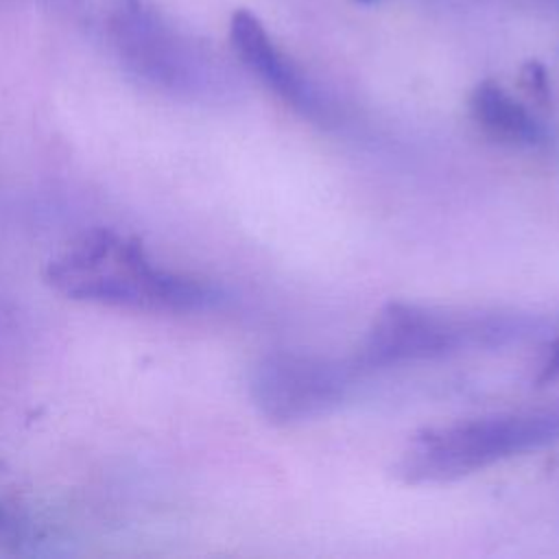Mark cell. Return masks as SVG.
I'll return each instance as SVG.
<instances>
[{
    "instance_id": "cell-1",
    "label": "cell",
    "mask_w": 559,
    "mask_h": 559,
    "mask_svg": "<svg viewBox=\"0 0 559 559\" xmlns=\"http://www.w3.org/2000/svg\"><path fill=\"white\" fill-rule=\"evenodd\" d=\"M44 280L68 299L142 312H205L225 299L214 284L157 266L140 240L107 227L83 231L52 253Z\"/></svg>"
},
{
    "instance_id": "cell-2",
    "label": "cell",
    "mask_w": 559,
    "mask_h": 559,
    "mask_svg": "<svg viewBox=\"0 0 559 559\" xmlns=\"http://www.w3.org/2000/svg\"><path fill=\"white\" fill-rule=\"evenodd\" d=\"M109 35L124 70L162 94L207 103L231 90L223 59L175 26L153 0H120Z\"/></svg>"
},
{
    "instance_id": "cell-3",
    "label": "cell",
    "mask_w": 559,
    "mask_h": 559,
    "mask_svg": "<svg viewBox=\"0 0 559 559\" xmlns=\"http://www.w3.org/2000/svg\"><path fill=\"white\" fill-rule=\"evenodd\" d=\"M546 330V321L520 312L448 314L415 304H386L367 332L356 369L432 360L465 349H487L520 343Z\"/></svg>"
},
{
    "instance_id": "cell-4",
    "label": "cell",
    "mask_w": 559,
    "mask_h": 559,
    "mask_svg": "<svg viewBox=\"0 0 559 559\" xmlns=\"http://www.w3.org/2000/svg\"><path fill=\"white\" fill-rule=\"evenodd\" d=\"M559 441V413H520L439 426L417 435L397 474L406 483H443Z\"/></svg>"
},
{
    "instance_id": "cell-5",
    "label": "cell",
    "mask_w": 559,
    "mask_h": 559,
    "mask_svg": "<svg viewBox=\"0 0 559 559\" xmlns=\"http://www.w3.org/2000/svg\"><path fill=\"white\" fill-rule=\"evenodd\" d=\"M356 367L314 354L271 352L255 362L249 393L255 408L273 424L317 419L345 402Z\"/></svg>"
},
{
    "instance_id": "cell-6",
    "label": "cell",
    "mask_w": 559,
    "mask_h": 559,
    "mask_svg": "<svg viewBox=\"0 0 559 559\" xmlns=\"http://www.w3.org/2000/svg\"><path fill=\"white\" fill-rule=\"evenodd\" d=\"M229 41L240 63L297 114L319 124L334 120V109L321 90L282 48H277L264 24L251 11L238 9L231 15Z\"/></svg>"
},
{
    "instance_id": "cell-7",
    "label": "cell",
    "mask_w": 559,
    "mask_h": 559,
    "mask_svg": "<svg viewBox=\"0 0 559 559\" xmlns=\"http://www.w3.org/2000/svg\"><path fill=\"white\" fill-rule=\"evenodd\" d=\"M469 116L480 131L500 144L542 148L552 140L550 129L502 85L478 83L469 94Z\"/></svg>"
},
{
    "instance_id": "cell-8",
    "label": "cell",
    "mask_w": 559,
    "mask_h": 559,
    "mask_svg": "<svg viewBox=\"0 0 559 559\" xmlns=\"http://www.w3.org/2000/svg\"><path fill=\"white\" fill-rule=\"evenodd\" d=\"M522 81L526 85V90L531 92V96L544 100L548 98V79H546V72L544 68L537 63V61H531L524 66L522 70Z\"/></svg>"
},
{
    "instance_id": "cell-9",
    "label": "cell",
    "mask_w": 559,
    "mask_h": 559,
    "mask_svg": "<svg viewBox=\"0 0 559 559\" xmlns=\"http://www.w3.org/2000/svg\"><path fill=\"white\" fill-rule=\"evenodd\" d=\"M559 378V341L550 347L548 352V358L542 367V373H539V382H550V380H557Z\"/></svg>"
},
{
    "instance_id": "cell-10",
    "label": "cell",
    "mask_w": 559,
    "mask_h": 559,
    "mask_svg": "<svg viewBox=\"0 0 559 559\" xmlns=\"http://www.w3.org/2000/svg\"><path fill=\"white\" fill-rule=\"evenodd\" d=\"M2 520H4V511H2V507H0V524H2Z\"/></svg>"
}]
</instances>
